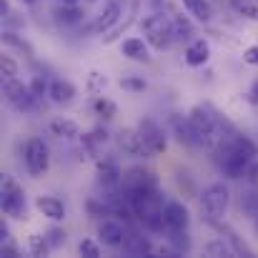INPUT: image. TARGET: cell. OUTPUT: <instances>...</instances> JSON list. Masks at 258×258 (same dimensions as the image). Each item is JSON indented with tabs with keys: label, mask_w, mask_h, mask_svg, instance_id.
<instances>
[{
	"label": "cell",
	"mask_w": 258,
	"mask_h": 258,
	"mask_svg": "<svg viewBox=\"0 0 258 258\" xmlns=\"http://www.w3.org/2000/svg\"><path fill=\"white\" fill-rule=\"evenodd\" d=\"M3 95H5L8 105H10L13 110H18V113H33V110L38 108V100H40V98L33 95L30 86L20 83L18 78H5Z\"/></svg>",
	"instance_id": "obj_7"
},
{
	"label": "cell",
	"mask_w": 258,
	"mask_h": 258,
	"mask_svg": "<svg viewBox=\"0 0 258 258\" xmlns=\"http://www.w3.org/2000/svg\"><path fill=\"white\" fill-rule=\"evenodd\" d=\"M35 208L45 216V218H50V221H63L66 218V203L58 198V196H38L35 198Z\"/></svg>",
	"instance_id": "obj_19"
},
{
	"label": "cell",
	"mask_w": 258,
	"mask_h": 258,
	"mask_svg": "<svg viewBox=\"0 0 258 258\" xmlns=\"http://www.w3.org/2000/svg\"><path fill=\"white\" fill-rule=\"evenodd\" d=\"M0 73L3 78H18V63L13 60V55H0Z\"/></svg>",
	"instance_id": "obj_34"
},
{
	"label": "cell",
	"mask_w": 258,
	"mask_h": 258,
	"mask_svg": "<svg viewBox=\"0 0 258 258\" xmlns=\"http://www.w3.org/2000/svg\"><path fill=\"white\" fill-rule=\"evenodd\" d=\"M55 20L60 23V25H66V28H76V25H81V20H83V10L76 5V8H66V5H58L55 8Z\"/></svg>",
	"instance_id": "obj_24"
},
{
	"label": "cell",
	"mask_w": 258,
	"mask_h": 258,
	"mask_svg": "<svg viewBox=\"0 0 258 258\" xmlns=\"http://www.w3.org/2000/svg\"><path fill=\"white\" fill-rule=\"evenodd\" d=\"M228 206H231V190H228V185L223 180L208 183L203 188V193H201V213H203V218L208 223L218 226L221 218L226 216Z\"/></svg>",
	"instance_id": "obj_3"
},
{
	"label": "cell",
	"mask_w": 258,
	"mask_h": 258,
	"mask_svg": "<svg viewBox=\"0 0 258 258\" xmlns=\"http://www.w3.org/2000/svg\"><path fill=\"white\" fill-rule=\"evenodd\" d=\"M76 86L71 83V81H63V78H53L50 81V90H48V98L53 100V103H58V105H66V103H71L73 98H76Z\"/></svg>",
	"instance_id": "obj_20"
},
{
	"label": "cell",
	"mask_w": 258,
	"mask_h": 258,
	"mask_svg": "<svg viewBox=\"0 0 258 258\" xmlns=\"http://www.w3.org/2000/svg\"><path fill=\"white\" fill-rule=\"evenodd\" d=\"M171 131L180 146H185V148H201V141H198V136H196V131H193L190 120H188V115L185 118L183 115H171Z\"/></svg>",
	"instance_id": "obj_16"
},
{
	"label": "cell",
	"mask_w": 258,
	"mask_h": 258,
	"mask_svg": "<svg viewBox=\"0 0 258 258\" xmlns=\"http://www.w3.org/2000/svg\"><path fill=\"white\" fill-rule=\"evenodd\" d=\"M158 188V178L151 171L141 168V166H131L123 173V183L120 190L123 193H133V190H156Z\"/></svg>",
	"instance_id": "obj_11"
},
{
	"label": "cell",
	"mask_w": 258,
	"mask_h": 258,
	"mask_svg": "<svg viewBox=\"0 0 258 258\" xmlns=\"http://www.w3.org/2000/svg\"><path fill=\"white\" fill-rule=\"evenodd\" d=\"M98 238L108 248H123V243L128 238V228L118 218H103L98 223Z\"/></svg>",
	"instance_id": "obj_14"
},
{
	"label": "cell",
	"mask_w": 258,
	"mask_h": 258,
	"mask_svg": "<svg viewBox=\"0 0 258 258\" xmlns=\"http://www.w3.org/2000/svg\"><path fill=\"white\" fill-rule=\"evenodd\" d=\"M246 180L258 183V158H253V161H251V166H248V171H246Z\"/></svg>",
	"instance_id": "obj_40"
},
{
	"label": "cell",
	"mask_w": 258,
	"mask_h": 258,
	"mask_svg": "<svg viewBox=\"0 0 258 258\" xmlns=\"http://www.w3.org/2000/svg\"><path fill=\"white\" fill-rule=\"evenodd\" d=\"M0 256L5 258H18L20 256V251H18V246L8 238V241H0Z\"/></svg>",
	"instance_id": "obj_38"
},
{
	"label": "cell",
	"mask_w": 258,
	"mask_h": 258,
	"mask_svg": "<svg viewBox=\"0 0 258 258\" xmlns=\"http://www.w3.org/2000/svg\"><path fill=\"white\" fill-rule=\"evenodd\" d=\"M3 43H5L8 48L20 50V53H25L28 58H33V48H30V43H28V40H23L18 33H13V30H3Z\"/></svg>",
	"instance_id": "obj_26"
},
{
	"label": "cell",
	"mask_w": 258,
	"mask_h": 258,
	"mask_svg": "<svg viewBox=\"0 0 258 258\" xmlns=\"http://www.w3.org/2000/svg\"><path fill=\"white\" fill-rule=\"evenodd\" d=\"M23 163L33 178H40L50 168V148L45 146L43 138H30L23 148Z\"/></svg>",
	"instance_id": "obj_8"
},
{
	"label": "cell",
	"mask_w": 258,
	"mask_h": 258,
	"mask_svg": "<svg viewBox=\"0 0 258 258\" xmlns=\"http://www.w3.org/2000/svg\"><path fill=\"white\" fill-rule=\"evenodd\" d=\"M28 248H30V253H33V256H45V253L50 251V243H48V238H45V236L33 233V236L28 238Z\"/></svg>",
	"instance_id": "obj_31"
},
{
	"label": "cell",
	"mask_w": 258,
	"mask_h": 258,
	"mask_svg": "<svg viewBox=\"0 0 258 258\" xmlns=\"http://www.w3.org/2000/svg\"><path fill=\"white\" fill-rule=\"evenodd\" d=\"M0 208H3V213L10 216V218H25V213H28L25 190H23V185H20L13 175H3V185H0Z\"/></svg>",
	"instance_id": "obj_6"
},
{
	"label": "cell",
	"mask_w": 258,
	"mask_h": 258,
	"mask_svg": "<svg viewBox=\"0 0 258 258\" xmlns=\"http://www.w3.org/2000/svg\"><path fill=\"white\" fill-rule=\"evenodd\" d=\"M78 251H81V256H86V258H98L100 256V246H98L93 238H83V241L78 243Z\"/></svg>",
	"instance_id": "obj_35"
},
{
	"label": "cell",
	"mask_w": 258,
	"mask_h": 258,
	"mask_svg": "<svg viewBox=\"0 0 258 258\" xmlns=\"http://www.w3.org/2000/svg\"><path fill=\"white\" fill-rule=\"evenodd\" d=\"M50 133L58 136V138H66V141H73V138H81V125L71 118H53L50 120Z\"/></svg>",
	"instance_id": "obj_22"
},
{
	"label": "cell",
	"mask_w": 258,
	"mask_h": 258,
	"mask_svg": "<svg viewBox=\"0 0 258 258\" xmlns=\"http://www.w3.org/2000/svg\"><path fill=\"white\" fill-rule=\"evenodd\" d=\"M141 30L148 40V45L153 50H166L171 43H175L173 38V20L163 13H153V15H146L141 20Z\"/></svg>",
	"instance_id": "obj_5"
},
{
	"label": "cell",
	"mask_w": 258,
	"mask_h": 258,
	"mask_svg": "<svg viewBox=\"0 0 258 258\" xmlns=\"http://www.w3.org/2000/svg\"><path fill=\"white\" fill-rule=\"evenodd\" d=\"M23 3H25V5H35L38 0H23Z\"/></svg>",
	"instance_id": "obj_45"
},
{
	"label": "cell",
	"mask_w": 258,
	"mask_h": 258,
	"mask_svg": "<svg viewBox=\"0 0 258 258\" xmlns=\"http://www.w3.org/2000/svg\"><path fill=\"white\" fill-rule=\"evenodd\" d=\"M203 251H206L208 256H216V258L218 256H233V253H236V251L228 246V241H226V238H213V241H208Z\"/></svg>",
	"instance_id": "obj_28"
},
{
	"label": "cell",
	"mask_w": 258,
	"mask_h": 258,
	"mask_svg": "<svg viewBox=\"0 0 258 258\" xmlns=\"http://www.w3.org/2000/svg\"><path fill=\"white\" fill-rule=\"evenodd\" d=\"M208 58H211V45H208V40H203V38L188 40V45H185V50H183V60H185L190 68L206 66Z\"/></svg>",
	"instance_id": "obj_17"
},
{
	"label": "cell",
	"mask_w": 258,
	"mask_h": 258,
	"mask_svg": "<svg viewBox=\"0 0 258 258\" xmlns=\"http://www.w3.org/2000/svg\"><path fill=\"white\" fill-rule=\"evenodd\" d=\"M120 15H123V5H120V0H110L108 3V8L88 25L86 30L88 33H95V35H100V33H108L118 20H120Z\"/></svg>",
	"instance_id": "obj_15"
},
{
	"label": "cell",
	"mask_w": 258,
	"mask_h": 258,
	"mask_svg": "<svg viewBox=\"0 0 258 258\" xmlns=\"http://www.w3.org/2000/svg\"><path fill=\"white\" fill-rule=\"evenodd\" d=\"M163 221H166V233H185L190 223V213L183 206V201H166Z\"/></svg>",
	"instance_id": "obj_13"
},
{
	"label": "cell",
	"mask_w": 258,
	"mask_h": 258,
	"mask_svg": "<svg viewBox=\"0 0 258 258\" xmlns=\"http://www.w3.org/2000/svg\"><path fill=\"white\" fill-rule=\"evenodd\" d=\"M95 175H98V183H100L103 188H108V190H115V188H120V183H123V168H120V163H118L115 156H103V158H98Z\"/></svg>",
	"instance_id": "obj_12"
},
{
	"label": "cell",
	"mask_w": 258,
	"mask_h": 258,
	"mask_svg": "<svg viewBox=\"0 0 258 258\" xmlns=\"http://www.w3.org/2000/svg\"><path fill=\"white\" fill-rule=\"evenodd\" d=\"M231 8L236 15H243L248 20H258V0H231Z\"/></svg>",
	"instance_id": "obj_27"
},
{
	"label": "cell",
	"mask_w": 258,
	"mask_h": 258,
	"mask_svg": "<svg viewBox=\"0 0 258 258\" xmlns=\"http://www.w3.org/2000/svg\"><path fill=\"white\" fill-rule=\"evenodd\" d=\"M115 143H118V151L123 156H131V158H151L153 156L148 151V146L143 143L138 128H120L115 133Z\"/></svg>",
	"instance_id": "obj_10"
},
{
	"label": "cell",
	"mask_w": 258,
	"mask_h": 258,
	"mask_svg": "<svg viewBox=\"0 0 258 258\" xmlns=\"http://www.w3.org/2000/svg\"><path fill=\"white\" fill-rule=\"evenodd\" d=\"M211 156H213L218 171L223 173L226 178H246V171H248V166L253 161L248 153H243L241 148H236L231 141H223L218 146V151L211 153Z\"/></svg>",
	"instance_id": "obj_4"
},
{
	"label": "cell",
	"mask_w": 258,
	"mask_h": 258,
	"mask_svg": "<svg viewBox=\"0 0 258 258\" xmlns=\"http://www.w3.org/2000/svg\"><path fill=\"white\" fill-rule=\"evenodd\" d=\"M90 108H93V113H95V115H100V118H105V120H110V118L118 113V105H115L113 100L103 98V95H93Z\"/></svg>",
	"instance_id": "obj_25"
},
{
	"label": "cell",
	"mask_w": 258,
	"mask_h": 258,
	"mask_svg": "<svg viewBox=\"0 0 258 258\" xmlns=\"http://www.w3.org/2000/svg\"><path fill=\"white\" fill-rule=\"evenodd\" d=\"M243 60H246L248 66L258 68V43H256V45H248V48L243 50Z\"/></svg>",
	"instance_id": "obj_39"
},
{
	"label": "cell",
	"mask_w": 258,
	"mask_h": 258,
	"mask_svg": "<svg viewBox=\"0 0 258 258\" xmlns=\"http://www.w3.org/2000/svg\"><path fill=\"white\" fill-rule=\"evenodd\" d=\"M193 35V25L185 18H173V38L175 40H190Z\"/></svg>",
	"instance_id": "obj_30"
},
{
	"label": "cell",
	"mask_w": 258,
	"mask_h": 258,
	"mask_svg": "<svg viewBox=\"0 0 258 258\" xmlns=\"http://www.w3.org/2000/svg\"><path fill=\"white\" fill-rule=\"evenodd\" d=\"M246 100H248L251 105H258V81H253V83H251L248 93H246Z\"/></svg>",
	"instance_id": "obj_41"
},
{
	"label": "cell",
	"mask_w": 258,
	"mask_h": 258,
	"mask_svg": "<svg viewBox=\"0 0 258 258\" xmlns=\"http://www.w3.org/2000/svg\"><path fill=\"white\" fill-rule=\"evenodd\" d=\"M180 3H183V8H185L198 23H211L213 8H211L208 0H180Z\"/></svg>",
	"instance_id": "obj_23"
},
{
	"label": "cell",
	"mask_w": 258,
	"mask_h": 258,
	"mask_svg": "<svg viewBox=\"0 0 258 258\" xmlns=\"http://www.w3.org/2000/svg\"><path fill=\"white\" fill-rule=\"evenodd\" d=\"M28 86H30V90H33L35 98H43V95H48V90H50V81H45L43 76H35Z\"/></svg>",
	"instance_id": "obj_36"
},
{
	"label": "cell",
	"mask_w": 258,
	"mask_h": 258,
	"mask_svg": "<svg viewBox=\"0 0 258 258\" xmlns=\"http://www.w3.org/2000/svg\"><path fill=\"white\" fill-rule=\"evenodd\" d=\"M83 3H98V0H83Z\"/></svg>",
	"instance_id": "obj_47"
},
{
	"label": "cell",
	"mask_w": 258,
	"mask_h": 258,
	"mask_svg": "<svg viewBox=\"0 0 258 258\" xmlns=\"http://www.w3.org/2000/svg\"><path fill=\"white\" fill-rule=\"evenodd\" d=\"M253 226H256V231H258V216H256V218H253Z\"/></svg>",
	"instance_id": "obj_46"
},
{
	"label": "cell",
	"mask_w": 258,
	"mask_h": 258,
	"mask_svg": "<svg viewBox=\"0 0 258 258\" xmlns=\"http://www.w3.org/2000/svg\"><path fill=\"white\" fill-rule=\"evenodd\" d=\"M58 5H66V8H76V5H81V0H58Z\"/></svg>",
	"instance_id": "obj_44"
},
{
	"label": "cell",
	"mask_w": 258,
	"mask_h": 258,
	"mask_svg": "<svg viewBox=\"0 0 258 258\" xmlns=\"http://www.w3.org/2000/svg\"><path fill=\"white\" fill-rule=\"evenodd\" d=\"M108 86V78L105 76H100V73H88V93H93V95H100L103 93V88Z\"/></svg>",
	"instance_id": "obj_33"
},
{
	"label": "cell",
	"mask_w": 258,
	"mask_h": 258,
	"mask_svg": "<svg viewBox=\"0 0 258 258\" xmlns=\"http://www.w3.org/2000/svg\"><path fill=\"white\" fill-rule=\"evenodd\" d=\"M241 211H243L251 221L258 216V193L256 190H248V193L241 196Z\"/></svg>",
	"instance_id": "obj_29"
},
{
	"label": "cell",
	"mask_w": 258,
	"mask_h": 258,
	"mask_svg": "<svg viewBox=\"0 0 258 258\" xmlns=\"http://www.w3.org/2000/svg\"><path fill=\"white\" fill-rule=\"evenodd\" d=\"M123 251H125L128 256H151V253H153V243H151L146 236L128 231V238H125V243H123Z\"/></svg>",
	"instance_id": "obj_21"
},
{
	"label": "cell",
	"mask_w": 258,
	"mask_h": 258,
	"mask_svg": "<svg viewBox=\"0 0 258 258\" xmlns=\"http://www.w3.org/2000/svg\"><path fill=\"white\" fill-rule=\"evenodd\" d=\"M128 206L133 208L136 218L143 223V228H148L151 233H163L166 231V221H163V196L156 190H133L125 193Z\"/></svg>",
	"instance_id": "obj_1"
},
{
	"label": "cell",
	"mask_w": 258,
	"mask_h": 258,
	"mask_svg": "<svg viewBox=\"0 0 258 258\" xmlns=\"http://www.w3.org/2000/svg\"><path fill=\"white\" fill-rule=\"evenodd\" d=\"M10 238V231H8V223L0 221V241H8Z\"/></svg>",
	"instance_id": "obj_43"
},
{
	"label": "cell",
	"mask_w": 258,
	"mask_h": 258,
	"mask_svg": "<svg viewBox=\"0 0 258 258\" xmlns=\"http://www.w3.org/2000/svg\"><path fill=\"white\" fill-rule=\"evenodd\" d=\"M138 133H141V138H143V143L148 146V151L156 156V153H163L166 148H168V138H166V131H163V125L158 123V120H153L151 115H143L141 120H138Z\"/></svg>",
	"instance_id": "obj_9"
},
{
	"label": "cell",
	"mask_w": 258,
	"mask_h": 258,
	"mask_svg": "<svg viewBox=\"0 0 258 258\" xmlns=\"http://www.w3.org/2000/svg\"><path fill=\"white\" fill-rule=\"evenodd\" d=\"M188 120L201 141V148L208 151V153H216L218 146L223 143V133H221V125L216 120V113L211 105H193L190 113H188Z\"/></svg>",
	"instance_id": "obj_2"
},
{
	"label": "cell",
	"mask_w": 258,
	"mask_h": 258,
	"mask_svg": "<svg viewBox=\"0 0 258 258\" xmlns=\"http://www.w3.org/2000/svg\"><path fill=\"white\" fill-rule=\"evenodd\" d=\"M45 238H48L50 248H60V246L66 243V231H63V228H58V226H53V228L45 233Z\"/></svg>",
	"instance_id": "obj_37"
},
{
	"label": "cell",
	"mask_w": 258,
	"mask_h": 258,
	"mask_svg": "<svg viewBox=\"0 0 258 258\" xmlns=\"http://www.w3.org/2000/svg\"><path fill=\"white\" fill-rule=\"evenodd\" d=\"M120 53L128 58V60H136V63H148L151 60V45L146 38H125L120 43Z\"/></svg>",
	"instance_id": "obj_18"
},
{
	"label": "cell",
	"mask_w": 258,
	"mask_h": 258,
	"mask_svg": "<svg viewBox=\"0 0 258 258\" xmlns=\"http://www.w3.org/2000/svg\"><path fill=\"white\" fill-rule=\"evenodd\" d=\"M0 18H3V20L10 18V3H8V0H0Z\"/></svg>",
	"instance_id": "obj_42"
},
{
	"label": "cell",
	"mask_w": 258,
	"mask_h": 258,
	"mask_svg": "<svg viewBox=\"0 0 258 258\" xmlns=\"http://www.w3.org/2000/svg\"><path fill=\"white\" fill-rule=\"evenodd\" d=\"M120 88L128 90V93H143V90L148 88V83H146L141 76H123V78H120Z\"/></svg>",
	"instance_id": "obj_32"
}]
</instances>
